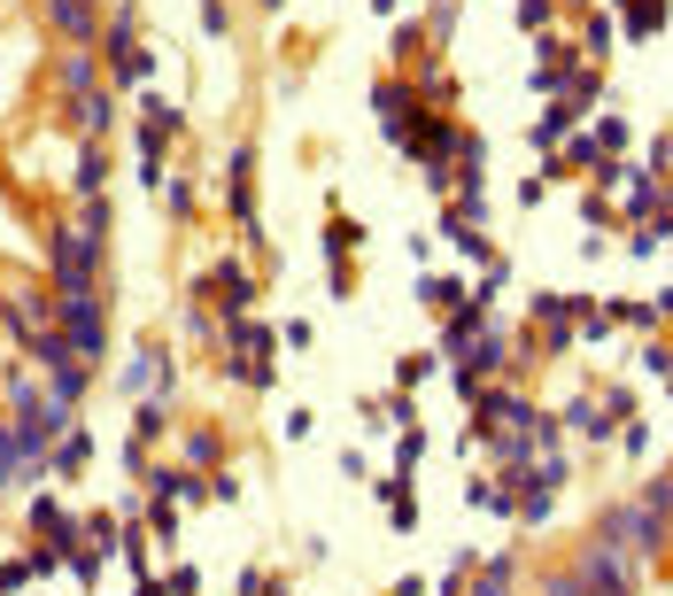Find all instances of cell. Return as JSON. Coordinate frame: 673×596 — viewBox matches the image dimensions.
<instances>
[{
  "instance_id": "obj_1",
  "label": "cell",
  "mask_w": 673,
  "mask_h": 596,
  "mask_svg": "<svg viewBox=\"0 0 673 596\" xmlns=\"http://www.w3.org/2000/svg\"><path fill=\"white\" fill-rule=\"evenodd\" d=\"M573 573L597 588V596H642V558H627L620 543H580V558H573Z\"/></svg>"
},
{
  "instance_id": "obj_2",
  "label": "cell",
  "mask_w": 673,
  "mask_h": 596,
  "mask_svg": "<svg viewBox=\"0 0 673 596\" xmlns=\"http://www.w3.org/2000/svg\"><path fill=\"white\" fill-rule=\"evenodd\" d=\"M55 333L70 341V349L77 357H86V365H101V349H109V318H101V302H94V287H77V295H55Z\"/></svg>"
},
{
  "instance_id": "obj_3",
  "label": "cell",
  "mask_w": 673,
  "mask_h": 596,
  "mask_svg": "<svg viewBox=\"0 0 673 596\" xmlns=\"http://www.w3.org/2000/svg\"><path fill=\"white\" fill-rule=\"evenodd\" d=\"M94 272H101V233H86V225H62V233H55V295L94 287Z\"/></svg>"
},
{
  "instance_id": "obj_4",
  "label": "cell",
  "mask_w": 673,
  "mask_h": 596,
  "mask_svg": "<svg viewBox=\"0 0 673 596\" xmlns=\"http://www.w3.org/2000/svg\"><path fill=\"white\" fill-rule=\"evenodd\" d=\"M604 543H620L627 558H658L665 550V520H658V511L650 503H620V511H604Z\"/></svg>"
},
{
  "instance_id": "obj_5",
  "label": "cell",
  "mask_w": 673,
  "mask_h": 596,
  "mask_svg": "<svg viewBox=\"0 0 673 596\" xmlns=\"http://www.w3.org/2000/svg\"><path fill=\"white\" fill-rule=\"evenodd\" d=\"M372 109H380V132L395 140V147H410L418 140V124H426V109L410 102V85H395V78H380L372 85Z\"/></svg>"
},
{
  "instance_id": "obj_6",
  "label": "cell",
  "mask_w": 673,
  "mask_h": 596,
  "mask_svg": "<svg viewBox=\"0 0 673 596\" xmlns=\"http://www.w3.org/2000/svg\"><path fill=\"white\" fill-rule=\"evenodd\" d=\"M225 210L256 233V147H232V163H225Z\"/></svg>"
},
{
  "instance_id": "obj_7",
  "label": "cell",
  "mask_w": 673,
  "mask_h": 596,
  "mask_svg": "<svg viewBox=\"0 0 673 596\" xmlns=\"http://www.w3.org/2000/svg\"><path fill=\"white\" fill-rule=\"evenodd\" d=\"M202 295H225V302H217V318H248V302H256V279H248L232 255H225V264L202 279Z\"/></svg>"
},
{
  "instance_id": "obj_8",
  "label": "cell",
  "mask_w": 673,
  "mask_h": 596,
  "mask_svg": "<svg viewBox=\"0 0 673 596\" xmlns=\"http://www.w3.org/2000/svg\"><path fill=\"white\" fill-rule=\"evenodd\" d=\"M47 24L70 39V47H94V24H101V0H47Z\"/></svg>"
},
{
  "instance_id": "obj_9",
  "label": "cell",
  "mask_w": 673,
  "mask_h": 596,
  "mask_svg": "<svg viewBox=\"0 0 673 596\" xmlns=\"http://www.w3.org/2000/svg\"><path fill=\"white\" fill-rule=\"evenodd\" d=\"M32 535H47L55 550H70V543H86V520H70L55 496H32Z\"/></svg>"
},
{
  "instance_id": "obj_10",
  "label": "cell",
  "mask_w": 673,
  "mask_h": 596,
  "mask_svg": "<svg viewBox=\"0 0 673 596\" xmlns=\"http://www.w3.org/2000/svg\"><path fill=\"white\" fill-rule=\"evenodd\" d=\"M457 372H465V380H488V372H512V333H495V325H488V333L472 341V349H465V365H457Z\"/></svg>"
},
{
  "instance_id": "obj_11",
  "label": "cell",
  "mask_w": 673,
  "mask_h": 596,
  "mask_svg": "<svg viewBox=\"0 0 673 596\" xmlns=\"http://www.w3.org/2000/svg\"><path fill=\"white\" fill-rule=\"evenodd\" d=\"M557 426H565V434H580V442H612V426H620V418H612L597 395H580V403H565Z\"/></svg>"
},
{
  "instance_id": "obj_12",
  "label": "cell",
  "mask_w": 673,
  "mask_h": 596,
  "mask_svg": "<svg viewBox=\"0 0 673 596\" xmlns=\"http://www.w3.org/2000/svg\"><path fill=\"white\" fill-rule=\"evenodd\" d=\"M47 465H55L62 480H77V473H86V465H94V434H86V426H70V434H62V442L47 450Z\"/></svg>"
},
{
  "instance_id": "obj_13",
  "label": "cell",
  "mask_w": 673,
  "mask_h": 596,
  "mask_svg": "<svg viewBox=\"0 0 673 596\" xmlns=\"http://www.w3.org/2000/svg\"><path fill=\"white\" fill-rule=\"evenodd\" d=\"M573 132H580V109L557 94V102H550V117H534V147H565Z\"/></svg>"
},
{
  "instance_id": "obj_14",
  "label": "cell",
  "mask_w": 673,
  "mask_h": 596,
  "mask_svg": "<svg viewBox=\"0 0 673 596\" xmlns=\"http://www.w3.org/2000/svg\"><path fill=\"white\" fill-rule=\"evenodd\" d=\"M101 179H109V155H101V140H94L86 155H77V170H70V194H77V202H94Z\"/></svg>"
},
{
  "instance_id": "obj_15",
  "label": "cell",
  "mask_w": 673,
  "mask_h": 596,
  "mask_svg": "<svg viewBox=\"0 0 673 596\" xmlns=\"http://www.w3.org/2000/svg\"><path fill=\"white\" fill-rule=\"evenodd\" d=\"M62 94H70V102L101 94V78H94V55H86V47H77V55H62Z\"/></svg>"
},
{
  "instance_id": "obj_16",
  "label": "cell",
  "mask_w": 673,
  "mask_h": 596,
  "mask_svg": "<svg viewBox=\"0 0 673 596\" xmlns=\"http://www.w3.org/2000/svg\"><path fill=\"white\" fill-rule=\"evenodd\" d=\"M512 581H519V558H488V565H472V596H512Z\"/></svg>"
},
{
  "instance_id": "obj_17",
  "label": "cell",
  "mask_w": 673,
  "mask_h": 596,
  "mask_svg": "<svg viewBox=\"0 0 673 596\" xmlns=\"http://www.w3.org/2000/svg\"><path fill=\"white\" fill-rule=\"evenodd\" d=\"M101 47H109V62H124V55L140 47V9H132V0H124V9L109 16V39H101Z\"/></svg>"
},
{
  "instance_id": "obj_18",
  "label": "cell",
  "mask_w": 673,
  "mask_h": 596,
  "mask_svg": "<svg viewBox=\"0 0 673 596\" xmlns=\"http://www.w3.org/2000/svg\"><path fill=\"white\" fill-rule=\"evenodd\" d=\"M658 202H665V187H658V179H627V217H635V225H650V217H658Z\"/></svg>"
},
{
  "instance_id": "obj_19",
  "label": "cell",
  "mask_w": 673,
  "mask_h": 596,
  "mask_svg": "<svg viewBox=\"0 0 673 596\" xmlns=\"http://www.w3.org/2000/svg\"><path fill=\"white\" fill-rule=\"evenodd\" d=\"M70 117H77V124H86L94 140H101V132L117 124V109H109V94H86V102H70Z\"/></svg>"
},
{
  "instance_id": "obj_20",
  "label": "cell",
  "mask_w": 673,
  "mask_h": 596,
  "mask_svg": "<svg viewBox=\"0 0 673 596\" xmlns=\"http://www.w3.org/2000/svg\"><path fill=\"white\" fill-rule=\"evenodd\" d=\"M16 480H32V473H24V450H16V426H0V488H16Z\"/></svg>"
},
{
  "instance_id": "obj_21",
  "label": "cell",
  "mask_w": 673,
  "mask_h": 596,
  "mask_svg": "<svg viewBox=\"0 0 673 596\" xmlns=\"http://www.w3.org/2000/svg\"><path fill=\"white\" fill-rule=\"evenodd\" d=\"M325 248H333V272H341V255H349V248H364V225H357V217H333Z\"/></svg>"
},
{
  "instance_id": "obj_22",
  "label": "cell",
  "mask_w": 673,
  "mask_h": 596,
  "mask_svg": "<svg viewBox=\"0 0 673 596\" xmlns=\"http://www.w3.org/2000/svg\"><path fill=\"white\" fill-rule=\"evenodd\" d=\"M109 78H117V85H147V78H155V55H147V47H132L124 62H109Z\"/></svg>"
},
{
  "instance_id": "obj_23",
  "label": "cell",
  "mask_w": 673,
  "mask_h": 596,
  "mask_svg": "<svg viewBox=\"0 0 673 596\" xmlns=\"http://www.w3.org/2000/svg\"><path fill=\"white\" fill-rule=\"evenodd\" d=\"M418 295H426L434 310H465V302H472V295H465L457 279H426V287H418Z\"/></svg>"
},
{
  "instance_id": "obj_24",
  "label": "cell",
  "mask_w": 673,
  "mask_h": 596,
  "mask_svg": "<svg viewBox=\"0 0 673 596\" xmlns=\"http://www.w3.org/2000/svg\"><path fill=\"white\" fill-rule=\"evenodd\" d=\"M217 457H225V442H217V434H187V465H194V473H209Z\"/></svg>"
},
{
  "instance_id": "obj_25",
  "label": "cell",
  "mask_w": 673,
  "mask_h": 596,
  "mask_svg": "<svg viewBox=\"0 0 673 596\" xmlns=\"http://www.w3.org/2000/svg\"><path fill=\"white\" fill-rule=\"evenodd\" d=\"M62 565H70L77 581H101V550H86V543H70V550H62Z\"/></svg>"
},
{
  "instance_id": "obj_26",
  "label": "cell",
  "mask_w": 673,
  "mask_h": 596,
  "mask_svg": "<svg viewBox=\"0 0 673 596\" xmlns=\"http://www.w3.org/2000/svg\"><path fill=\"white\" fill-rule=\"evenodd\" d=\"M557 24V0H519V32H550Z\"/></svg>"
},
{
  "instance_id": "obj_27",
  "label": "cell",
  "mask_w": 673,
  "mask_h": 596,
  "mask_svg": "<svg viewBox=\"0 0 673 596\" xmlns=\"http://www.w3.org/2000/svg\"><path fill=\"white\" fill-rule=\"evenodd\" d=\"M434 365H442V357H402V365H395V388H402V395H410V388H418V380H426V372H434Z\"/></svg>"
},
{
  "instance_id": "obj_28",
  "label": "cell",
  "mask_w": 673,
  "mask_h": 596,
  "mask_svg": "<svg viewBox=\"0 0 673 596\" xmlns=\"http://www.w3.org/2000/svg\"><path fill=\"white\" fill-rule=\"evenodd\" d=\"M604 47H612V16H588V39H580V62H588V55H604Z\"/></svg>"
},
{
  "instance_id": "obj_29",
  "label": "cell",
  "mask_w": 673,
  "mask_h": 596,
  "mask_svg": "<svg viewBox=\"0 0 673 596\" xmlns=\"http://www.w3.org/2000/svg\"><path fill=\"white\" fill-rule=\"evenodd\" d=\"M86 543H94V550L117 543V520H109V511H86Z\"/></svg>"
},
{
  "instance_id": "obj_30",
  "label": "cell",
  "mask_w": 673,
  "mask_h": 596,
  "mask_svg": "<svg viewBox=\"0 0 673 596\" xmlns=\"http://www.w3.org/2000/svg\"><path fill=\"white\" fill-rule=\"evenodd\" d=\"M163 202H171V217H187L194 210V187L187 179H163Z\"/></svg>"
},
{
  "instance_id": "obj_31",
  "label": "cell",
  "mask_w": 673,
  "mask_h": 596,
  "mask_svg": "<svg viewBox=\"0 0 673 596\" xmlns=\"http://www.w3.org/2000/svg\"><path fill=\"white\" fill-rule=\"evenodd\" d=\"M642 372H650V380H673V349H658V341H650V349H642Z\"/></svg>"
},
{
  "instance_id": "obj_32",
  "label": "cell",
  "mask_w": 673,
  "mask_h": 596,
  "mask_svg": "<svg viewBox=\"0 0 673 596\" xmlns=\"http://www.w3.org/2000/svg\"><path fill=\"white\" fill-rule=\"evenodd\" d=\"M658 163H673V132H665V140H658Z\"/></svg>"
},
{
  "instance_id": "obj_33",
  "label": "cell",
  "mask_w": 673,
  "mask_h": 596,
  "mask_svg": "<svg viewBox=\"0 0 673 596\" xmlns=\"http://www.w3.org/2000/svg\"><path fill=\"white\" fill-rule=\"evenodd\" d=\"M665 480H673V473H665Z\"/></svg>"
}]
</instances>
